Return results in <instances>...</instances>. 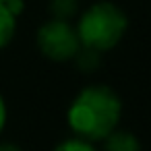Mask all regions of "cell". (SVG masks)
Wrapping results in <instances>:
<instances>
[{
	"label": "cell",
	"mask_w": 151,
	"mask_h": 151,
	"mask_svg": "<svg viewBox=\"0 0 151 151\" xmlns=\"http://www.w3.org/2000/svg\"><path fill=\"white\" fill-rule=\"evenodd\" d=\"M122 101L114 89L106 85L85 87L68 108L70 128L85 141L106 139L118 124Z\"/></svg>",
	"instance_id": "cell-1"
},
{
	"label": "cell",
	"mask_w": 151,
	"mask_h": 151,
	"mask_svg": "<svg viewBox=\"0 0 151 151\" xmlns=\"http://www.w3.org/2000/svg\"><path fill=\"white\" fill-rule=\"evenodd\" d=\"M126 27H128V19L122 9H118L112 2H95L81 15L77 25V35L81 48L101 54L112 50L122 40Z\"/></svg>",
	"instance_id": "cell-2"
},
{
	"label": "cell",
	"mask_w": 151,
	"mask_h": 151,
	"mask_svg": "<svg viewBox=\"0 0 151 151\" xmlns=\"http://www.w3.org/2000/svg\"><path fill=\"white\" fill-rule=\"evenodd\" d=\"M37 48L42 50V54L46 58L64 62V60H70L77 56V52L81 50V42H79L77 29L68 21L52 19L40 27Z\"/></svg>",
	"instance_id": "cell-3"
},
{
	"label": "cell",
	"mask_w": 151,
	"mask_h": 151,
	"mask_svg": "<svg viewBox=\"0 0 151 151\" xmlns=\"http://www.w3.org/2000/svg\"><path fill=\"white\" fill-rule=\"evenodd\" d=\"M104 151H141V143L132 132L126 130H112L106 137Z\"/></svg>",
	"instance_id": "cell-4"
},
{
	"label": "cell",
	"mask_w": 151,
	"mask_h": 151,
	"mask_svg": "<svg viewBox=\"0 0 151 151\" xmlns=\"http://www.w3.org/2000/svg\"><path fill=\"white\" fill-rule=\"evenodd\" d=\"M15 27H17V17L0 2V50L9 46V42L13 40Z\"/></svg>",
	"instance_id": "cell-5"
},
{
	"label": "cell",
	"mask_w": 151,
	"mask_h": 151,
	"mask_svg": "<svg viewBox=\"0 0 151 151\" xmlns=\"http://www.w3.org/2000/svg\"><path fill=\"white\" fill-rule=\"evenodd\" d=\"M50 11H52L54 19L68 21V19L77 13V0H52Z\"/></svg>",
	"instance_id": "cell-6"
},
{
	"label": "cell",
	"mask_w": 151,
	"mask_h": 151,
	"mask_svg": "<svg viewBox=\"0 0 151 151\" xmlns=\"http://www.w3.org/2000/svg\"><path fill=\"white\" fill-rule=\"evenodd\" d=\"M77 58H79V66L81 68H95L97 62H99V52H93V50H87V48H81L77 52Z\"/></svg>",
	"instance_id": "cell-7"
},
{
	"label": "cell",
	"mask_w": 151,
	"mask_h": 151,
	"mask_svg": "<svg viewBox=\"0 0 151 151\" xmlns=\"http://www.w3.org/2000/svg\"><path fill=\"white\" fill-rule=\"evenodd\" d=\"M54 151H95L93 145L85 139H68L64 143H60Z\"/></svg>",
	"instance_id": "cell-8"
},
{
	"label": "cell",
	"mask_w": 151,
	"mask_h": 151,
	"mask_svg": "<svg viewBox=\"0 0 151 151\" xmlns=\"http://www.w3.org/2000/svg\"><path fill=\"white\" fill-rule=\"evenodd\" d=\"M4 122H6V106H4V99L0 95V132L4 128Z\"/></svg>",
	"instance_id": "cell-9"
},
{
	"label": "cell",
	"mask_w": 151,
	"mask_h": 151,
	"mask_svg": "<svg viewBox=\"0 0 151 151\" xmlns=\"http://www.w3.org/2000/svg\"><path fill=\"white\" fill-rule=\"evenodd\" d=\"M0 151H21L17 145H11V143H4V145H0Z\"/></svg>",
	"instance_id": "cell-10"
},
{
	"label": "cell",
	"mask_w": 151,
	"mask_h": 151,
	"mask_svg": "<svg viewBox=\"0 0 151 151\" xmlns=\"http://www.w3.org/2000/svg\"><path fill=\"white\" fill-rule=\"evenodd\" d=\"M0 2H2V4H6V2H9V0H0Z\"/></svg>",
	"instance_id": "cell-11"
}]
</instances>
